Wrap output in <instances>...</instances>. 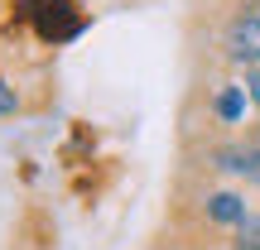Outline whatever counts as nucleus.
I'll return each mask as SVG.
<instances>
[{
    "instance_id": "1",
    "label": "nucleus",
    "mask_w": 260,
    "mask_h": 250,
    "mask_svg": "<svg viewBox=\"0 0 260 250\" xmlns=\"http://www.w3.org/2000/svg\"><path fill=\"white\" fill-rule=\"evenodd\" d=\"M226 48H232L236 63H260V15H255V10H246V15L232 19V29H226Z\"/></svg>"
},
{
    "instance_id": "2",
    "label": "nucleus",
    "mask_w": 260,
    "mask_h": 250,
    "mask_svg": "<svg viewBox=\"0 0 260 250\" xmlns=\"http://www.w3.org/2000/svg\"><path fill=\"white\" fill-rule=\"evenodd\" d=\"M207 217L212 222H226V226H241L246 222V202L236 193H217V197H207Z\"/></svg>"
},
{
    "instance_id": "3",
    "label": "nucleus",
    "mask_w": 260,
    "mask_h": 250,
    "mask_svg": "<svg viewBox=\"0 0 260 250\" xmlns=\"http://www.w3.org/2000/svg\"><path fill=\"white\" fill-rule=\"evenodd\" d=\"M241 111H246V96L236 92V87H226V92L217 96V116H222V121H236Z\"/></svg>"
},
{
    "instance_id": "4",
    "label": "nucleus",
    "mask_w": 260,
    "mask_h": 250,
    "mask_svg": "<svg viewBox=\"0 0 260 250\" xmlns=\"http://www.w3.org/2000/svg\"><path fill=\"white\" fill-rule=\"evenodd\" d=\"M15 106H19V96H15V87H10L5 77H0V116H10V111H15Z\"/></svg>"
},
{
    "instance_id": "5",
    "label": "nucleus",
    "mask_w": 260,
    "mask_h": 250,
    "mask_svg": "<svg viewBox=\"0 0 260 250\" xmlns=\"http://www.w3.org/2000/svg\"><path fill=\"white\" fill-rule=\"evenodd\" d=\"M241 241H255L260 245V217H246V222H241Z\"/></svg>"
},
{
    "instance_id": "6",
    "label": "nucleus",
    "mask_w": 260,
    "mask_h": 250,
    "mask_svg": "<svg viewBox=\"0 0 260 250\" xmlns=\"http://www.w3.org/2000/svg\"><path fill=\"white\" fill-rule=\"evenodd\" d=\"M246 178H255V183H260V149H255V159H251V173H246Z\"/></svg>"
},
{
    "instance_id": "7",
    "label": "nucleus",
    "mask_w": 260,
    "mask_h": 250,
    "mask_svg": "<svg viewBox=\"0 0 260 250\" xmlns=\"http://www.w3.org/2000/svg\"><path fill=\"white\" fill-rule=\"evenodd\" d=\"M236 250H260V245L255 241H236Z\"/></svg>"
}]
</instances>
